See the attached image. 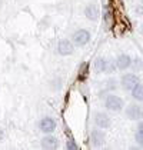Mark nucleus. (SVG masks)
<instances>
[{"label":"nucleus","mask_w":143,"mask_h":150,"mask_svg":"<svg viewBox=\"0 0 143 150\" xmlns=\"http://www.w3.org/2000/svg\"><path fill=\"white\" fill-rule=\"evenodd\" d=\"M89 40H90V33H89L87 30H84V29L77 30V32L73 35V42H74L77 46H84V45H87Z\"/></svg>","instance_id":"obj_4"},{"label":"nucleus","mask_w":143,"mask_h":150,"mask_svg":"<svg viewBox=\"0 0 143 150\" xmlns=\"http://www.w3.org/2000/svg\"><path fill=\"white\" fill-rule=\"evenodd\" d=\"M120 81H122V87H123L125 90H132V89L139 83V79H137V76L129 73V74H125Z\"/></svg>","instance_id":"obj_6"},{"label":"nucleus","mask_w":143,"mask_h":150,"mask_svg":"<svg viewBox=\"0 0 143 150\" xmlns=\"http://www.w3.org/2000/svg\"><path fill=\"white\" fill-rule=\"evenodd\" d=\"M116 66H118V69L120 70H126L129 69L132 66V59L127 56V54H120L118 60H116Z\"/></svg>","instance_id":"obj_11"},{"label":"nucleus","mask_w":143,"mask_h":150,"mask_svg":"<svg viewBox=\"0 0 143 150\" xmlns=\"http://www.w3.org/2000/svg\"><path fill=\"white\" fill-rule=\"evenodd\" d=\"M95 122L97 127H100V129H109L110 125H112V120H110V117L105 113H96V117H95Z\"/></svg>","instance_id":"obj_8"},{"label":"nucleus","mask_w":143,"mask_h":150,"mask_svg":"<svg viewBox=\"0 0 143 150\" xmlns=\"http://www.w3.org/2000/svg\"><path fill=\"white\" fill-rule=\"evenodd\" d=\"M136 142H137L140 146H143V132L142 130H137V133H136Z\"/></svg>","instance_id":"obj_14"},{"label":"nucleus","mask_w":143,"mask_h":150,"mask_svg":"<svg viewBox=\"0 0 143 150\" xmlns=\"http://www.w3.org/2000/svg\"><path fill=\"white\" fill-rule=\"evenodd\" d=\"M95 70L97 73H113L115 71V63L109 62L106 59L99 57L95 62Z\"/></svg>","instance_id":"obj_2"},{"label":"nucleus","mask_w":143,"mask_h":150,"mask_svg":"<svg viewBox=\"0 0 143 150\" xmlns=\"http://www.w3.org/2000/svg\"><path fill=\"white\" fill-rule=\"evenodd\" d=\"M135 66H136V69H137V67L142 69V62H140V59H136V60H135Z\"/></svg>","instance_id":"obj_17"},{"label":"nucleus","mask_w":143,"mask_h":150,"mask_svg":"<svg viewBox=\"0 0 143 150\" xmlns=\"http://www.w3.org/2000/svg\"><path fill=\"white\" fill-rule=\"evenodd\" d=\"M84 14H86V17L89 19V20H97L99 19V14H100V12H99V7L96 6V4H87L86 6V9H84Z\"/></svg>","instance_id":"obj_9"},{"label":"nucleus","mask_w":143,"mask_h":150,"mask_svg":"<svg viewBox=\"0 0 143 150\" xmlns=\"http://www.w3.org/2000/svg\"><path fill=\"white\" fill-rule=\"evenodd\" d=\"M90 140H92V143H93L95 146L103 144V142H105V134H103V132H102L100 129H95V130L90 133Z\"/></svg>","instance_id":"obj_10"},{"label":"nucleus","mask_w":143,"mask_h":150,"mask_svg":"<svg viewBox=\"0 0 143 150\" xmlns=\"http://www.w3.org/2000/svg\"><path fill=\"white\" fill-rule=\"evenodd\" d=\"M3 137H4V132H3V129L0 127V142L3 140Z\"/></svg>","instance_id":"obj_18"},{"label":"nucleus","mask_w":143,"mask_h":150,"mask_svg":"<svg viewBox=\"0 0 143 150\" xmlns=\"http://www.w3.org/2000/svg\"><path fill=\"white\" fill-rule=\"evenodd\" d=\"M57 52H59L60 56H70L72 53L74 52V47H73V43L69 42V40H60L59 45H57Z\"/></svg>","instance_id":"obj_5"},{"label":"nucleus","mask_w":143,"mask_h":150,"mask_svg":"<svg viewBox=\"0 0 143 150\" xmlns=\"http://www.w3.org/2000/svg\"><path fill=\"white\" fill-rule=\"evenodd\" d=\"M132 96L136 100H143V84L137 83L133 89H132Z\"/></svg>","instance_id":"obj_13"},{"label":"nucleus","mask_w":143,"mask_h":150,"mask_svg":"<svg viewBox=\"0 0 143 150\" xmlns=\"http://www.w3.org/2000/svg\"><path fill=\"white\" fill-rule=\"evenodd\" d=\"M115 83H116L115 80H109L107 81V89H109V90H115V89H116V84H115Z\"/></svg>","instance_id":"obj_16"},{"label":"nucleus","mask_w":143,"mask_h":150,"mask_svg":"<svg viewBox=\"0 0 143 150\" xmlns=\"http://www.w3.org/2000/svg\"><path fill=\"white\" fill-rule=\"evenodd\" d=\"M40 130L43 133H53L55 129H56V122L52 119V117H45L40 120Z\"/></svg>","instance_id":"obj_7"},{"label":"nucleus","mask_w":143,"mask_h":150,"mask_svg":"<svg viewBox=\"0 0 143 150\" xmlns=\"http://www.w3.org/2000/svg\"><path fill=\"white\" fill-rule=\"evenodd\" d=\"M66 147H67V149H69V150L77 149V146H76V143H74V142H73L72 139H69V140H67V143H66Z\"/></svg>","instance_id":"obj_15"},{"label":"nucleus","mask_w":143,"mask_h":150,"mask_svg":"<svg viewBox=\"0 0 143 150\" xmlns=\"http://www.w3.org/2000/svg\"><path fill=\"white\" fill-rule=\"evenodd\" d=\"M139 130H142L143 132V122H140V125H139Z\"/></svg>","instance_id":"obj_19"},{"label":"nucleus","mask_w":143,"mask_h":150,"mask_svg":"<svg viewBox=\"0 0 143 150\" xmlns=\"http://www.w3.org/2000/svg\"><path fill=\"white\" fill-rule=\"evenodd\" d=\"M59 146V140L53 136H46L42 139V147L43 149H56Z\"/></svg>","instance_id":"obj_12"},{"label":"nucleus","mask_w":143,"mask_h":150,"mask_svg":"<svg viewBox=\"0 0 143 150\" xmlns=\"http://www.w3.org/2000/svg\"><path fill=\"white\" fill-rule=\"evenodd\" d=\"M126 116L130 120H140L143 117V109L137 104H129L126 109Z\"/></svg>","instance_id":"obj_3"},{"label":"nucleus","mask_w":143,"mask_h":150,"mask_svg":"<svg viewBox=\"0 0 143 150\" xmlns=\"http://www.w3.org/2000/svg\"><path fill=\"white\" fill-rule=\"evenodd\" d=\"M105 106L112 112H120L123 109V100L120 99L119 96L109 94L106 97V100H105Z\"/></svg>","instance_id":"obj_1"}]
</instances>
